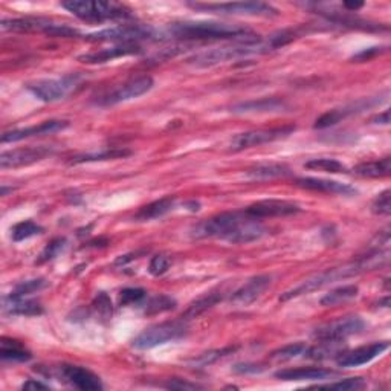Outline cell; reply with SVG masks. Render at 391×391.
I'll use <instances>...</instances> for the list:
<instances>
[{"mask_svg": "<svg viewBox=\"0 0 391 391\" xmlns=\"http://www.w3.org/2000/svg\"><path fill=\"white\" fill-rule=\"evenodd\" d=\"M266 234L260 219L248 213L228 211L209 217L192 228L194 238H220L229 243H250Z\"/></svg>", "mask_w": 391, "mask_h": 391, "instance_id": "cell-1", "label": "cell"}, {"mask_svg": "<svg viewBox=\"0 0 391 391\" xmlns=\"http://www.w3.org/2000/svg\"><path fill=\"white\" fill-rule=\"evenodd\" d=\"M167 34L180 40H253L250 29L220 22H179L167 29Z\"/></svg>", "mask_w": 391, "mask_h": 391, "instance_id": "cell-2", "label": "cell"}, {"mask_svg": "<svg viewBox=\"0 0 391 391\" xmlns=\"http://www.w3.org/2000/svg\"><path fill=\"white\" fill-rule=\"evenodd\" d=\"M269 51H272V49H270L268 40L255 37L253 40H240V42H236L233 45L208 49V51L194 54L193 57L188 58V63L196 67H211L219 63L229 62V60H237L255 54H266Z\"/></svg>", "mask_w": 391, "mask_h": 391, "instance_id": "cell-3", "label": "cell"}, {"mask_svg": "<svg viewBox=\"0 0 391 391\" xmlns=\"http://www.w3.org/2000/svg\"><path fill=\"white\" fill-rule=\"evenodd\" d=\"M372 269L373 268H372V262H370V258L367 255H363L358 260H355V262L348 263L346 266L329 269V270H326V272H321L318 275H314V277L304 280L302 285H298L290 290H286V292L280 297V302H287V299L312 294V292H315V290H319L321 287L338 282V280H344L348 277L363 274V272H365V270H372Z\"/></svg>", "mask_w": 391, "mask_h": 391, "instance_id": "cell-4", "label": "cell"}, {"mask_svg": "<svg viewBox=\"0 0 391 391\" xmlns=\"http://www.w3.org/2000/svg\"><path fill=\"white\" fill-rule=\"evenodd\" d=\"M62 6L77 18L89 23H103L109 20L132 18V11L121 4L95 2V0H67Z\"/></svg>", "mask_w": 391, "mask_h": 391, "instance_id": "cell-5", "label": "cell"}, {"mask_svg": "<svg viewBox=\"0 0 391 391\" xmlns=\"http://www.w3.org/2000/svg\"><path fill=\"white\" fill-rule=\"evenodd\" d=\"M160 33L148 25H118L84 35L89 42H114L116 45H138L144 40L159 38Z\"/></svg>", "mask_w": 391, "mask_h": 391, "instance_id": "cell-6", "label": "cell"}, {"mask_svg": "<svg viewBox=\"0 0 391 391\" xmlns=\"http://www.w3.org/2000/svg\"><path fill=\"white\" fill-rule=\"evenodd\" d=\"M188 334V326L185 319L167 321L145 329L143 334H139L133 341L132 346L138 350H150L158 346H164L167 343L182 339Z\"/></svg>", "mask_w": 391, "mask_h": 391, "instance_id": "cell-7", "label": "cell"}, {"mask_svg": "<svg viewBox=\"0 0 391 391\" xmlns=\"http://www.w3.org/2000/svg\"><path fill=\"white\" fill-rule=\"evenodd\" d=\"M0 28L4 31H13V33H42L49 37H77L79 33L77 29L67 26V25H60L51 20L45 18H33V17H25V18H5L2 20V25Z\"/></svg>", "mask_w": 391, "mask_h": 391, "instance_id": "cell-8", "label": "cell"}, {"mask_svg": "<svg viewBox=\"0 0 391 391\" xmlns=\"http://www.w3.org/2000/svg\"><path fill=\"white\" fill-rule=\"evenodd\" d=\"M196 11L222 14V16H250V17H274L278 11L265 2H228V4H188Z\"/></svg>", "mask_w": 391, "mask_h": 391, "instance_id": "cell-9", "label": "cell"}, {"mask_svg": "<svg viewBox=\"0 0 391 391\" xmlns=\"http://www.w3.org/2000/svg\"><path fill=\"white\" fill-rule=\"evenodd\" d=\"M78 83V75H66L55 79H40V82L28 84L26 89L40 101L55 103L71 94Z\"/></svg>", "mask_w": 391, "mask_h": 391, "instance_id": "cell-10", "label": "cell"}, {"mask_svg": "<svg viewBox=\"0 0 391 391\" xmlns=\"http://www.w3.org/2000/svg\"><path fill=\"white\" fill-rule=\"evenodd\" d=\"M153 86H155L153 78L148 75L132 78V79H128V82L116 86L115 89L110 90V92L104 94L103 97H99L97 99V104L104 106V107L121 104V103L130 101V99L138 98V97L150 92V90L153 89Z\"/></svg>", "mask_w": 391, "mask_h": 391, "instance_id": "cell-11", "label": "cell"}, {"mask_svg": "<svg viewBox=\"0 0 391 391\" xmlns=\"http://www.w3.org/2000/svg\"><path fill=\"white\" fill-rule=\"evenodd\" d=\"M295 132V126H282L274 128H260V130H250V132L238 133L231 139L229 148L233 152H240V150L258 147L268 143L278 141V139L287 138L290 133Z\"/></svg>", "mask_w": 391, "mask_h": 391, "instance_id": "cell-12", "label": "cell"}, {"mask_svg": "<svg viewBox=\"0 0 391 391\" xmlns=\"http://www.w3.org/2000/svg\"><path fill=\"white\" fill-rule=\"evenodd\" d=\"M364 329H365V323L360 316H358V315L344 316V318H339L336 321H332V323L316 329L314 336L318 341L319 339L344 341L348 336L360 334Z\"/></svg>", "mask_w": 391, "mask_h": 391, "instance_id": "cell-13", "label": "cell"}, {"mask_svg": "<svg viewBox=\"0 0 391 391\" xmlns=\"http://www.w3.org/2000/svg\"><path fill=\"white\" fill-rule=\"evenodd\" d=\"M57 372H58L60 380H63V382L77 390H82V391L103 390V382L101 379H99V376L84 367L63 364L58 367Z\"/></svg>", "mask_w": 391, "mask_h": 391, "instance_id": "cell-14", "label": "cell"}, {"mask_svg": "<svg viewBox=\"0 0 391 391\" xmlns=\"http://www.w3.org/2000/svg\"><path fill=\"white\" fill-rule=\"evenodd\" d=\"M54 153L53 147L40 145V147H26V148H16L4 152L0 155V167L2 168H18L33 165L40 160L46 159Z\"/></svg>", "mask_w": 391, "mask_h": 391, "instance_id": "cell-15", "label": "cell"}, {"mask_svg": "<svg viewBox=\"0 0 391 391\" xmlns=\"http://www.w3.org/2000/svg\"><path fill=\"white\" fill-rule=\"evenodd\" d=\"M302 211L299 205L289 202V200H278V199H266L260 200L253 205H249L245 213L253 216L255 219H265V217H285L298 214Z\"/></svg>", "mask_w": 391, "mask_h": 391, "instance_id": "cell-16", "label": "cell"}, {"mask_svg": "<svg viewBox=\"0 0 391 391\" xmlns=\"http://www.w3.org/2000/svg\"><path fill=\"white\" fill-rule=\"evenodd\" d=\"M390 344L387 341H382V343H373L368 346H363L358 347L355 350H350V352H344L341 353L336 358V363L339 367L344 368H353V367H359L372 363L373 359H376L379 355H382L385 350H388Z\"/></svg>", "mask_w": 391, "mask_h": 391, "instance_id": "cell-17", "label": "cell"}, {"mask_svg": "<svg viewBox=\"0 0 391 391\" xmlns=\"http://www.w3.org/2000/svg\"><path fill=\"white\" fill-rule=\"evenodd\" d=\"M67 127H69L67 121H60V119H49V121H43V123L31 126V127L16 128V130H11V132H5L2 135V143L4 144L18 143V141H23V139H28V138L53 135V133H57V132H62V130H65Z\"/></svg>", "mask_w": 391, "mask_h": 391, "instance_id": "cell-18", "label": "cell"}, {"mask_svg": "<svg viewBox=\"0 0 391 391\" xmlns=\"http://www.w3.org/2000/svg\"><path fill=\"white\" fill-rule=\"evenodd\" d=\"M378 103H380V99H373V98H364V99H359V101L356 103H352L348 106H344L341 109H334V110H329V112H326L324 115H321L316 121H315V128H327V127H332L338 123L343 121V119H346L347 116H352V115H356V114H360L364 112V110L370 109L376 106Z\"/></svg>", "mask_w": 391, "mask_h": 391, "instance_id": "cell-19", "label": "cell"}, {"mask_svg": "<svg viewBox=\"0 0 391 391\" xmlns=\"http://www.w3.org/2000/svg\"><path fill=\"white\" fill-rule=\"evenodd\" d=\"M270 282H272L270 275H255L253 278H249L242 287H238L233 294L231 302L236 306L242 307L253 304L255 299L263 295L265 290L270 286Z\"/></svg>", "mask_w": 391, "mask_h": 391, "instance_id": "cell-20", "label": "cell"}, {"mask_svg": "<svg viewBox=\"0 0 391 391\" xmlns=\"http://www.w3.org/2000/svg\"><path fill=\"white\" fill-rule=\"evenodd\" d=\"M141 53H143V49L139 45H115L112 48L99 49V51L79 55L78 60L86 65H103L107 62H112V60H116V58L138 55Z\"/></svg>", "mask_w": 391, "mask_h": 391, "instance_id": "cell-21", "label": "cell"}, {"mask_svg": "<svg viewBox=\"0 0 391 391\" xmlns=\"http://www.w3.org/2000/svg\"><path fill=\"white\" fill-rule=\"evenodd\" d=\"M295 184L302 188L310 189V192H319V193H332V194H355L356 189L350 187L348 184L336 182V180L329 179H316V177H302L297 179Z\"/></svg>", "mask_w": 391, "mask_h": 391, "instance_id": "cell-22", "label": "cell"}, {"mask_svg": "<svg viewBox=\"0 0 391 391\" xmlns=\"http://www.w3.org/2000/svg\"><path fill=\"white\" fill-rule=\"evenodd\" d=\"M2 310L6 315H20V316H37L43 314V307L34 299H28L26 297H13L11 294L4 297Z\"/></svg>", "mask_w": 391, "mask_h": 391, "instance_id": "cell-23", "label": "cell"}, {"mask_svg": "<svg viewBox=\"0 0 391 391\" xmlns=\"http://www.w3.org/2000/svg\"><path fill=\"white\" fill-rule=\"evenodd\" d=\"M335 373L332 370L321 367H298V368H283L278 370L275 378L280 380H323Z\"/></svg>", "mask_w": 391, "mask_h": 391, "instance_id": "cell-24", "label": "cell"}, {"mask_svg": "<svg viewBox=\"0 0 391 391\" xmlns=\"http://www.w3.org/2000/svg\"><path fill=\"white\" fill-rule=\"evenodd\" d=\"M286 107V103L280 98H262L253 99V101L238 103L231 107L233 114H265V112H277Z\"/></svg>", "mask_w": 391, "mask_h": 391, "instance_id": "cell-25", "label": "cell"}, {"mask_svg": "<svg viewBox=\"0 0 391 391\" xmlns=\"http://www.w3.org/2000/svg\"><path fill=\"white\" fill-rule=\"evenodd\" d=\"M175 204H176V197H172V196L155 200V202L148 204L139 209V211L135 214V220L136 222H150V220L164 217L167 213H170L175 208Z\"/></svg>", "mask_w": 391, "mask_h": 391, "instance_id": "cell-26", "label": "cell"}, {"mask_svg": "<svg viewBox=\"0 0 391 391\" xmlns=\"http://www.w3.org/2000/svg\"><path fill=\"white\" fill-rule=\"evenodd\" d=\"M353 173L360 177H370V179H379L387 177L391 173V158H382L376 160H368V163H363L353 168Z\"/></svg>", "mask_w": 391, "mask_h": 391, "instance_id": "cell-27", "label": "cell"}, {"mask_svg": "<svg viewBox=\"0 0 391 391\" xmlns=\"http://www.w3.org/2000/svg\"><path fill=\"white\" fill-rule=\"evenodd\" d=\"M344 341H330V339H319V343L314 347H307L304 358L310 359H329L338 358L344 352Z\"/></svg>", "mask_w": 391, "mask_h": 391, "instance_id": "cell-28", "label": "cell"}, {"mask_svg": "<svg viewBox=\"0 0 391 391\" xmlns=\"http://www.w3.org/2000/svg\"><path fill=\"white\" fill-rule=\"evenodd\" d=\"M224 299V295L219 294V292H211V294H206L204 297L197 298L196 302H193L192 304L188 306V309L185 310V312L182 314V319L188 321V319H194V318H199L202 314H205L206 310H209L211 307H214L217 303H220Z\"/></svg>", "mask_w": 391, "mask_h": 391, "instance_id": "cell-29", "label": "cell"}, {"mask_svg": "<svg viewBox=\"0 0 391 391\" xmlns=\"http://www.w3.org/2000/svg\"><path fill=\"white\" fill-rule=\"evenodd\" d=\"M0 356L4 360H11V363H26L33 358L31 352H28L18 341L6 338H2V343H0Z\"/></svg>", "mask_w": 391, "mask_h": 391, "instance_id": "cell-30", "label": "cell"}, {"mask_svg": "<svg viewBox=\"0 0 391 391\" xmlns=\"http://www.w3.org/2000/svg\"><path fill=\"white\" fill-rule=\"evenodd\" d=\"M292 172L285 164H260L253 168H249L246 172V176L250 179H275V177H286L290 176Z\"/></svg>", "mask_w": 391, "mask_h": 391, "instance_id": "cell-31", "label": "cell"}, {"mask_svg": "<svg viewBox=\"0 0 391 391\" xmlns=\"http://www.w3.org/2000/svg\"><path fill=\"white\" fill-rule=\"evenodd\" d=\"M138 307H141L144 315H158L176 309V299L168 295H156L145 298L144 302L138 304Z\"/></svg>", "mask_w": 391, "mask_h": 391, "instance_id": "cell-32", "label": "cell"}, {"mask_svg": "<svg viewBox=\"0 0 391 391\" xmlns=\"http://www.w3.org/2000/svg\"><path fill=\"white\" fill-rule=\"evenodd\" d=\"M132 155L130 150L124 148H110V150H101V152L94 153H84L77 155L71 159V164H86V163H98V160H109V159H121Z\"/></svg>", "mask_w": 391, "mask_h": 391, "instance_id": "cell-33", "label": "cell"}, {"mask_svg": "<svg viewBox=\"0 0 391 391\" xmlns=\"http://www.w3.org/2000/svg\"><path fill=\"white\" fill-rule=\"evenodd\" d=\"M359 294V287L355 285H347V286H341L334 290H330L329 294H326L323 298H321V306H336L341 303L350 302V299L356 298Z\"/></svg>", "mask_w": 391, "mask_h": 391, "instance_id": "cell-34", "label": "cell"}, {"mask_svg": "<svg viewBox=\"0 0 391 391\" xmlns=\"http://www.w3.org/2000/svg\"><path fill=\"white\" fill-rule=\"evenodd\" d=\"M309 170H318V172H326V173H347V167L339 163L338 159L332 158H316L310 159L304 164Z\"/></svg>", "mask_w": 391, "mask_h": 391, "instance_id": "cell-35", "label": "cell"}, {"mask_svg": "<svg viewBox=\"0 0 391 391\" xmlns=\"http://www.w3.org/2000/svg\"><path fill=\"white\" fill-rule=\"evenodd\" d=\"M43 233V228L37 225L33 220H25L11 228V238L13 242H23V240L31 238L34 236H40Z\"/></svg>", "mask_w": 391, "mask_h": 391, "instance_id": "cell-36", "label": "cell"}, {"mask_svg": "<svg viewBox=\"0 0 391 391\" xmlns=\"http://www.w3.org/2000/svg\"><path fill=\"white\" fill-rule=\"evenodd\" d=\"M307 347L309 346H306L304 343L287 344V346L278 348V350H275V352L270 353V358H272L274 360H280V363H282V360H292L299 356H304Z\"/></svg>", "mask_w": 391, "mask_h": 391, "instance_id": "cell-37", "label": "cell"}, {"mask_svg": "<svg viewBox=\"0 0 391 391\" xmlns=\"http://www.w3.org/2000/svg\"><path fill=\"white\" fill-rule=\"evenodd\" d=\"M367 387V382L363 378H348L344 380H338V382L324 384V385H314L310 388L316 390H338V391H353V390H363Z\"/></svg>", "mask_w": 391, "mask_h": 391, "instance_id": "cell-38", "label": "cell"}, {"mask_svg": "<svg viewBox=\"0 0 391 391\" xmlns=\"http://www.w3.org/2000/svg\"><path fill=\"white\" fill-rule=\"evenodd\" d=\"M48 282L45 278H34V280H26V282H22L18 283L14 290L11 292L13 297H28V295H33L35 292H40V290L48 287Z\"/></svg>", "mask_w": 391, "mask_h": 391, "instance_id": "cell-39", "label": "cell"}, {"mask_svg": "<svg viewBox=\"0 0 391 391\" xmlns=\"http://www.w3.org/2000/svg\"><path fill=\"white\" fill-rule=\"evenodd\" d=\"M236 352V347H226V348H219V350H211V352H206V353H202L199 355L197 358H194L192 363V365H197V367H205V365H209L216 363V360L222 359L225 356H228L229 353Z\"/></svg>", "mask_w": 391, "mask_h": 391, "instance_id": "cell-40", "label": "cell"}, {"mask_svg": "<svg viewBox=\"0 0 391 391\" xmlns=\"http://www.w3.org/2000/svg\"><path fill=\"white\" fill-rule=\"evenodd\" d=\"M147 298V292L141 287H126L119 294V306H138Z\"/></svg>", "mask_w": 391, "mask_h": 391, "instance_id": "cell-41", "label": "cell"}, {"mask_svg": "<svg viewBox=\"0 0 391 391\" xmlns=\"http://www.w3.org/2000/svg\"><path fill=\"white\" fill-rule=\"evenodd\" d=\"M66 243H67L66 238H54L53 242H49L42 253H40L37 263L42 265L46 262H51V260H54L66 248Z\"/></svg>", "mask_w": 391, "mask_h": 391, "instance_id": "cell-42", "label": "cell"}, {"mask_svg": "<svg viewBox=\"0 0 391 391\" xmlns=\"http://www.w3.org/2000/svg\"><path fill=\"white\" fill-rule=\"evenodd\" d=\"M170 265H172V260H170V257H167L164 254H158L152 260H150L148 272L152 274L153 277L164 275L167 272V270H168Z\"/></svg>", "mask_w": 391, "mask_h": 391, "instance_id": "cell-43", "label": "cell"}, {"mask_svg": "<svg viewBox=\"0 0 391 391\" xmlns=\"http://www.w3.org/2000/svg\"><path fill=\"white\" fill-rule=\"evenodd\" d=\"M94 307L98 312V315L104 318V319H110L114 314V307H112V302H110V298L104 294L99 292L94 302Z\"/></svg>", "mask_w": 391, "mask_h": 391, "instance_id": "cell-44", "label": "cell"}, {"mask_svg": "<svg viewBox=\"0 0 391 391\" xmlns=\"http://www.w3.org/2000/svg\"><path fill=\"white\" fill-rule=\"evenodd\" d=\"M390 197H391V192L390 189H385V192H382L380 194H378V197L375 199V202L372 205V209L375 214H379V216H390L391 213V202H390Z\"/></svg>", "mask_w": 391, "mask_h": 391, "instance_id": "cell-45", "label": "cell"}, {"mask_svg": "<svg viewBox=\"0 0 391 391\" xmlns=\"http://www.w3.org/2000/svg\"><path fill=\"white\" fill-rule=\"evenodd\" d=\"M385 51V49L382 48V46H375V48H368V49H364V51H360L359 54H356V55H353V62H358V63H360V62H368V60H372V58H375L376 55H379V54H382Z\"/></svg>", "mask_w": 391, "mask_h": 391, "instance_id": "cell-46", "label": "cell"}, {"mask_svg": "<svg viewBox=\"0 0 391 391\" xmlns=\"http://www.w3.org/2000/svg\"><path fill=\"white\" fill-rule=\"evenodd\" d=\"M164 387L168 390H200L202 388V385L188 382V380H184V379H170L167 384H164Z\"/></svg>", "mask_w": 391, "mask_h": 391, "instance_id": "cell-47", "label": "cell"}, {"mask_svg": "<svg viewBox=\"0 0 391 391\" xmlns=\"http://www.w3.org/2000/svg\"><path fill=\"white\" fill-rule=\"evenodd\" d=\"M263 367L262 365H257V364H236L233 367V372L234 373H238V375H249V373H260L263 372Z\"/></svg>", "mask_w": 391, "mask_h": 391, "instance_id": "cell-48", "label": "cell"}, {"mask_svg": "<svg viewBox=\"0 0 391 391\" xmlns=\"http://www.w3.org/2000/svg\"><path fill=\"white\" fill-rule=\"evenodd\" d=\"M23 390H49V385L40 382V380L35 379H29L22 385Z\"/></svg>", "mask_w": 391, "mask_h": 391, "instance_id": "cell-49", "label": "cell"}, {"mask_svg": "<svg viewBox=\"0 0 391 391\" xmlns=\"http://www.w3.org/2000/svg\"><path fill=\"white\" fill-rule=\"evenodd\" d=\"M370 121H372L373 124H384V126H388V124H390V110H385V112L373 116L372 119H370Z\"/></svg>", "mask_w": 391, "mask_h": 391, "instance_id": "cell-50", "label": "cell"}, {"mask_svg": "<svg viewBox=\"0 0 391 391\" xmlns=\"http://www.w3.org/2000/svg\"><path fill=\"white\" fill-rule=\"evenodd\" d=\"M343 6L350 13H356L360 8H364V2H344Z\"/></svg>", "mask_w": 391, "mask_h": 391, "instance_id": "cell-51", "label": "cell"}]
</instances>
